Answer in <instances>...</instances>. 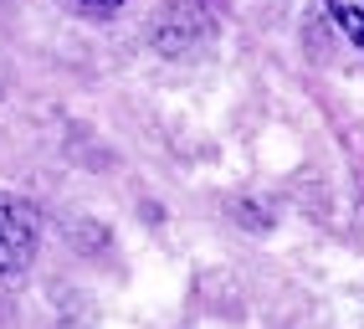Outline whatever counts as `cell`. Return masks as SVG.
Masks as SVG:
<instances>
[{"label": "cell", "mask_w": 364, "mask_h": 329, "mask_svg": "<svg viewBox=\"0 0 364 329\" xmlns=\"http://www.w3.org/2000/svg\"><path fill=\"white\" fill-rule=\"evenodd\" d=\"M41 211L21 196H0V273H21L36 257Z\"/></svg>", "instance_id": "obj_1"}, {"label": "cell", "mask_w": 364, "mask_h": 329, "mask_svg": "<svg viewBox=\"0 0 364 329\" xmlns=\"http://www.w3.org/2000/svg\"><path fill=\"white\" fill-rule=\"evenodd\" d=\"M205 36H210V16L200 6H190V0L164 6L154 21V46L164 57H190L196 46H205Z\"/></svg>", "instance_id": "obj_2"}, {"label": "cell", "mask_w": 364, "mask_h": 329, "mask_svg": "<svg viewBox=\"0 0 364 329\" xmlns=\"http://www.w3.org/2000/svg\"><path fill=\"white\" fill-rule=\"evenodd\" d=\"M328 11L338 21V31H344L354 46H364V0H328Z\"/></svg>", "instance_id": "obj_3"}, {"label": "cell", "mask_w": 364, "mask_h": 329, "mask_svg": "<svg viewBox=\"0 0 364 329\" xmlns=\"http://www.w3.org/2000/svg\"><path fill=\"white\" fill-rule=\"evenodd\" d=\"M67 6H77V11H87V16H113V11H124L129 0H67Z\"/></svg>", "instance_id": "obj_4"}]
</instances>
